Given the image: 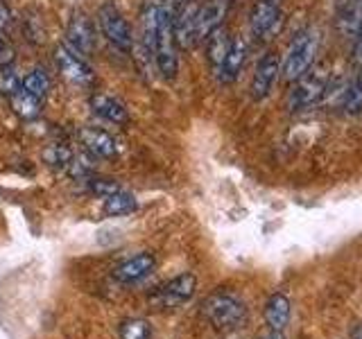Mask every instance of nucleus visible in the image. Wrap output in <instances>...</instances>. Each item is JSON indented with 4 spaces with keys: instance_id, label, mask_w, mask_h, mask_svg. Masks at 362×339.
Returning <instances> with one entry per match:
<instances>
[{
    "instance_id": "obj_12",
    "label": "nucleus",
    "mask_w": 362,
    "mask_h": 339,
    "mask_svg": "<svg viewBox=\"0 0 362 339\" xmlns=\"http://www.w3.org/2000/svg\"><path fill=\"white\" fill-rule=\"evenodd\" d=\"M156 267V258L150 251H143V254H136L132 258H127L124 263H120L113 271L118 282H124V285H132V282H139L145 276H150Z\"/></svg>"
},
{
    "instance_id": "obj_18",
    "label": "nucleus",
    "mask_w": 362,
    "mask_h": 339,
    "mask_svg": "<svg viewBox=\"0 0 362 339\" xmlns=\"http://www.w3.org/2000/svg\"><path fill=\"white\" fill-rule=\"evenodd\" d=\"M139 208V199H136L132 192H124L122 188L113 195L105 197V203H102V210L109 218H122V215H129Z\"/></svg>"
},
{
    "instance_id": "obj_8",
    "label": "nucleus",
    "mask_w": 362,
    "mask_h": 339,
    "mask_svg": "<svg viewBox=\"0 0 362 339\" xmlns=\"http://www.w3.org/2000/svg\"><path fill=\"white\" fill-rule=\"evenodd\" d=\"M66 41L71 45V50H75L77 54H93L95 30L86 11L82 9L73 11V16L68 20V28H66Z\"/></svg>"
},
{
    "instance_id": "obj_14",
    "label": "nucleus",
    "mask_w": 362,
    "mask_h": 339,
    "mask_svg": "<svg viewBox=\"0 0 362 339\" xmlns=\"http://www.w3.org/2000/svg\"><path fill=\"white\" fill-rule=\"evenodd\" d=\"M247 52H249V45L243 37H233L231 45H229V52H226L224 61L218 71V79L220 84H233L238 75H240L245 59H247Z\"/></svg>"
},
{
    "instance_id": "obj_22",
    "label": "nucleus",
    "mask_w": 362,
    "mask_h": 339,
    "mask_svg": "<svg viewBox=\"0 0 362 339\" xmlns=\"http://www.w3.org/2000/svg\"><path fill=\"white\" fill-rule=\"evenodd\" d=\"M344 109H346V113H351V116L362 113V66H360V71L356 73L354 82H351L349 88H346Z\"/></svg>"
},
{
    "instance_id": "obj_25",
    "label": "nucleus",
    "mask_w": 362,
    "mask_h": 339,
    "mask_svg": "<svg viewBox=\"0 0 362 339\" xmlns=\"http://www.w3.org/2000/svg\"><path fill=\"white\" fill-rule=\"evenodd\" d=\"M88 190L93 192V195L105 199V197L113 195V192H118L120 186L113 179H88Z\"/></svg>"
},
{
    "instance_id": "obj_15",
    "label": "nucleus",
    "mask_w": 362,
    "mask_h": 339,
    "mask_svg": "<svg viewBox=\"0 0 362 339\" xmlns=\"http://www.w3.org/2000/svg\"><path fill=\"white\" fill-rule=\"evenodd\" d=\"M88 105H90V109H93L95 116H100L102 120H107L111 124H120V127H124V124L129 122V111L124 109L122 102L107 95V93L90 95Z\"/></svg>"
},
{
    "instance_id": "obj_27",
    "label": "nucleus",
    "mask_w": 362,
    "mask_h": 339,
    "mask_svg": "<svg viewBox=\"0 0 362 339\" xmlns=\"http://www.w3.org/2000/svg\"><path fill=\"white\" fill-rule=\"evenodd\" d=\"M354 59L358 66H362V18H360L358 30L354 34Z\"/></svg>"
},
{
    "instance_id": "obj_17",
    "label": "nucleus",
    "mask_w": 362,
    "mask_h": 339,
    "mask_svg": "<svg viewBox=\"0 0 362 339\" xmlns=\"http://www.w3.org/2000/svg\"><path fill=\"white\" fill-rule=\"evenodd\" d=\"M265 321L272 331H283L290 321V301L283 294H274L265 305Z\"/></svg>"
},
{
    "instance_id": "obj_4",
    "label": "nucleus",
    "mask_w": 362,
    "mask_h": 339,
    "mask_svg": "<svg viewBox=\"0 0 362 339\" xmlns=\"http://www.w3.org/2000/svg\"><path fill=\"white\" fill-rule=\"evenodd\" d=\"M98 25H100L102 34H105V39L116 45L118 50L129 52L134 48L132 28L113 0H107V3L98 9Z\"/></svg>"
},
{
    "instance_id": "obj_19",
    "label": "nucleus",
    "mask_w": 362,
    "mask_h": 339,
    "mask_svg": "<svg viewBox=\"0 0 362 339\" xmlns=\"http://www.w3.org/2000/svg\"><path fill=\"white\" fill-rule=\"evenodd\" d=\"M9 102H11V109H14L16 116L25 118V120L37 118L41 113V100L30 95L28 90H23V88H18L16 93L9 97Z\"/></svg>"
},
{
    "instance_id": "obj_24",
    "label": "nucleus",
    "mask_w": 362,
    "mask_h": 339,
    "mask_svg": "<svg viewBox=\"0 0 362 339\" xmlns=\"http://www.w3.org/2000/svg\"><path fill=\"white\" fill-rule=\"evenodd\" d=\"M73 156L75 154L64 145H52V147H48V150L43 152L45 161H48L50 165H54V167H64V170H68V165H71V161H73Z\"/></svg>"
},
{
    "instance_id": "obj_26",
    "label": "nucleus",
    "mask_w": 362,
    "mask_h": 339,
    "mask_svg": "<svg viewBox=\"0 0 362 339\" xmlns=\"http://www.w3.org/2000/svg\"><path fill=\"white\" fill-rule=\"evenodd\" d=\"M14 61V48L5 41L3 32H0V66H7Z\"/></svg>"
},
{
    "instance_id": "obj_2",
    "label": "nucleus",
    "mask_w": 362,
    "mask_h": 339,
    "mask_svg": "<svg viewBox=\"0 0 362 339\" xmlns=\"http://www.w3.org/2000/svg\"><path fill=\"white\" fill-rule=\"evenodd\" d=\"M328 90V66H310L297 82L290 93L288 107L290 111H308L324 100Z\"/></svg>"
},
{
    "instance_id": "obj_3",
    "label": "nucleus",
    "mask_w": 362,
    "mask_h": 339,
    "mask_svg": "<svg viewBox=\"0 0 362 339\" xmlns=\"http://www.w3.org/2000/svg\"><path fill=\"white\" fill-rule=\"evenodd\" d=\"M204 316L220 331H233V328L243 326V321L247 319V308L243 299H238L235 294H213L202 305Z\"/></svg>"
},
{
    "instance_id": "obj_7",
    "label": "nucleus",
    "mask_w": 362,
    "mask_h": 339,
    "mask_svg": "<svg viewBox=\"0 0 362 339\" xmlns=\"http://www.w3.org/2000/svg\"><path fill=\"white\" fill-rule=\"evenodd\" d=\"M195 287H197V278L186 271V274H179L177 278L168 280L165 285L158 287L152 301L158 305V308L173 310V308H179V305H184L192 294H195Z\"/></svg>"
},
{
    "instance_id": "obj_29",
    "label": "nucleus",
    "mask_w": 362,
    "mask_h": 339,
    "mask_svg": "<svg viewBox=\"0 0 362 339\" xmlns=\"http://www.w3.org/2000/svg\"><path fill=\"white\" fill-rule=\"evenodd\" d=\"M272 339H279V337H272Z\"/></svg>"
},
{
    "instance_id": "obj_11",
    "label": "nucleus",
    "mask_w": 362,
    "mask_h": 339,
    "mask_svg": "<svg viewBox=\"0 0 362 339\" xmlns=\"http://www.w3.org/2000/svg\"><path fill=\"white\" fill-rule=\"evenodd\" d=\"M79 141L84 150L98 158H116L120 152V145L113 136L100 127H82L79 129Z\"/></svg>"
},
{
    "instance_id": "obj_6",
    "label": "nucleus",
    "mask_w": 362,
    "mask_h": 339,
    "mask_svg": "<svg viewBox=\"0 0 362 339\" xmlns=\"http://www.w3.org/2000/svg\"><path fill=\"white\" fill-rule=\"evenodd\" d=\"M54 64H57V68H59L62 77L68 79L71 84H75V86H90L93 84L95 75L88 68V64L75 50L66 48V45H57Z\"/></svg>"
},
{
    "instance_id": "obj_10",
    "label": "nucleus",
    "mask_w": 362,
    "mask_h": 339,
    "mask_svg": "<svg viewBox=\"0 0 362 339\" xmlns=\"http://www.w3.org/2000/svg\"><path fill=\"white\" fill-rule=\"evenodd\" d=\"M281 75V59L276 52H267L263 59L258 61L256 71H254V79H252V97L256 102L265 100L272 88H274L276 79Z\"/></svg>"
},
{
    "instance_id": "obj_20",
    "label": "nucleus",
    "mask_w": 362,
    "mask_h": 339,
    "mask_svg": "<svg viewBox=\"0 0 362 339\" xmlns=\"http://www.w3.org/2000/svg\"><path fill=\"white\" fill-rule=\"evenodd\" d=\"M21 88L43 102V97L48 95V90H50V77L45 71H41V68H34V71H30L25 77H23Z\"/></svg>"
},
{
    "instance_id": "obj_5",
    "label": "nucleus",
    "mask_w": 362,
    "mask_h": 339,
    "mask_svg": "<svg viewBox=\"0 0 362 339\" xmlns=\"http://www.w3.org/2000/svg\"><path fill=\"white\" fill-rule=\"evenodd\" d=\"M283 25L281 0H256L249 11V30L258 41H269L276 37Z\"/></svg>"
},
{
    "instance_id": "obj_16",
    "label": "nucleus",
    "mask_w": 362,
    "mask_h": 339,
    "mask_svg": "<svg viewBox=\"0 0 362 339\" xmlns=\"http://www.w3.org/2000/svg\"><path fill=\"white\" fill-rule=\"evenodd\" d=\"M231 34L224 25L215 28L209 37H206V59H209V66L213 68V73L218 75L220 66L224 61L226 52H229V45H231Z\"/></svg>"
},
{
    "instance_id": "obj_1",
    "label": "nucleus",
    "mask_w": 362,
    "mask_h": 339,
    "mask_svg": "<svg viewBox=\"0 0 362 339\" xmlns=\"http://www.w3.org/2000/svg\"><path fill=\"white\" fill-rule=\"evenodd\" d=\"M317 48H320V32L315 28H303L294 34L288 45V52L281 61V75L286 82H297V79L315 64Z\"/></svg>"
},
{
    "instance_id": "obj_9",
    "label": "nucleus",
    "mask_w": 362,
    "mask_h": 339,
    "mask_svg": "<svg viewBox=\"0 0 362 339\" xmlns=\"http://www.w3.org/2000/svg\"><path fill=\"white\" fill-rule=\"evenodd\" d=\"M199 0H188L181 7L175 18V41L179 50H192L197 45V14H199Z\"/></svg>"
},
{
    "instance_id": "obj_13",
    "label": "nucleus",
    "mask_w": 362,
    "mask_h": 339,
    "mask_svg": "<svg viewBox=\"0 0 362 339\" xmlns=\"http://www.w3.org/2000/svg\"><path fill=\"white\" fill-rule=\"evenodd\" d=\"M226 11H229V0H206V3L199 5V14H197V43L206 41L209 34L215 28L222 25Z\"/></svg>"
},
{
    "instance_id": "obj_28",
    "label": "nucleus",
    "mask_w": 362,
    "mask_h": 339,
    "mask_svg": "<svg viewBox=\"0 0 362 339\" xmlns=\"http://www.w3.org/2000/svg\"><path fill=\"white\" fill-rule=\"evenodd\" d=\"M11 23V9L7 7L5 0H0V32H5Z\"/></svg>"
},
{
    "instance_id": "obj_23",
    "label": "nucleus",
    "mask_w": 362,
    "mask_h": 339,
    "mask_svg": "<svg viewBox=\"0 0 362 339\" xmlns=\"http://www.w3.org/2000/svg\"><path fill=\"white\" fill-rule=\"evenodd\" d=\"M23 77L18 75V71L11 64L0 66V95L11 97L21 88Z\"/></svg>"
},
{
    "instance_id": "obj_21",
    "label": "nucleus",
    "mask_w": 362,
    "mask_h": 339,
    "mask_svg": "<svg viewBox=\"0 0 362 339\" xmlns=\"http://www.w3.org/2000/svg\"><path fill=\"white\" fill-rule=\"evenodd\" d=\"M120 339H152V326L145 319H124L118 328Z\"/></svg>"
}]
</instances>
